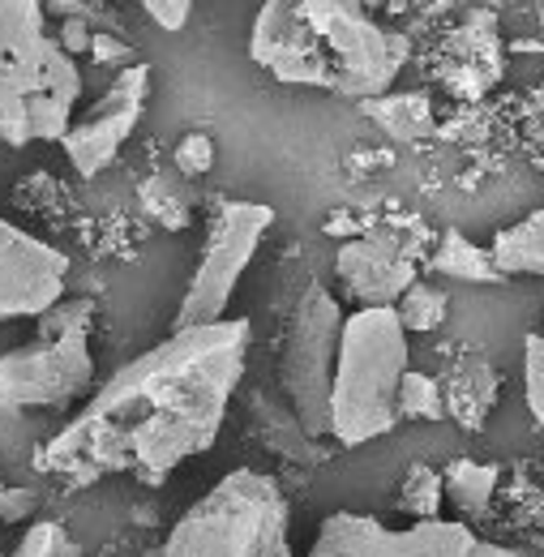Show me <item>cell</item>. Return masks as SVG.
I'll use <instances>...</instances> for the list:
<instances>
[{
	"label": "cell",
	"mask_w": 544,
	"mask_h": 557,
	"mask_svg": "<svg viewBox=\"0 0 544 557\" xmlns=\"http://www.w3.org/2000/svg\"><path fill=\"white\" fill-rule=\"evenodd\" d=\"M0 488H4V476H0Z\"/></svg>",
	"instance_id": "27"
},
{
	"label": "cell",
	"mask_w": 544,
	"mask_h": 557,
	"mask_svg": "<svg viewBox=\"0 0 544 557\" xmlns=\"http://www.w3.org/2000/svg\"><path fill=\"white\" fill-rule=\"evenodd\" d=\"M399 318H404V326H408V335H424V331H437L442 322H446V292L442 287H433V283H424V278H416L408 292L399 296Z\"/></svg>",
	"instance_id": "20"
},
{
	"label": "cell",
	"mask_w": 544,
	"mask_h": 557,
	"mask_svg": "<svg viewBox=\"0 0 544 557\" xmlns=\"http://www.w3.org/2000/svg\"><path fill=\"white\" fill-rule=\"evenodd\" d=\"M364 112L395 141H420L433 134V103L424 95H382L369 99Z\"/></svg>",
	"instance_id": "17"
},
{
	"label": "cell",
	"mask_w": 544,
	"mask_h": 557,
	"mask_svg": "<svg viewBox=\"0 0 544 557\" xmlns=\"http://www.w3.org/2000/svg\"><path fill=\"white\" fill-rule=\"evenodd\" d=\"M442 485H446V502L455 506V515L477 519V515L489 510V502L497 493V468L480 463V459H455L442 472Z\"/></svg>",
	"instance_id": "16"
},
{
	"label": "cell",
	"mask_w": 544,
	"mask_h": 557,
	"mask_svg": "<svg viewBox=\"0 0 544 557\" xmlns=\"http://www.w3.org/2000/svg\"><path fill=\"white\" fill-rule=\"evenodd\" d=\"M172 163H176V172L185 181H202L206 172L214 168V141L206 138V134H185L181 146H176V154H172Z\"/></svg>",
	"instance_id": "24"
},
{
	"label": "cell",
	"mask_w": 544,
	"mask_h": 557,
	"mask_svg": "<svg viewBox=\"0 0 544 557\" xmlns=\"http://www.w3.org/2000/svg\"><path fill=\"white\" fill-rule=\"evenodd\" d=\"M141 198H146V210L163 223V227H185L189 223V198L181 194H168V181L159 176V181H150L146 189H141Z\"/></svg>",
	"instance_id": "23"
},
{
	"label": "cell",
	"mask_w": 544,
	"mask_h": 557,
	"mask_svg": "<svg viewBox=\"0 0 544 557\" xmlns=\"http://www.w3.org/2000/svg\"><path fill=\"white\" fill-rule=\"evenodd\" d=\"M399 417L404 420H446V391L437 377H424L408 369L404 386H399Z\"/></svg>",
	"instance_id": "21"
},
{
	"label": "cell",
	"mask_w": 544,
	"mask_h": 557,
	"mask_svg": "<svg viewBox=\"0 0 544 557\" xmlns=\"http://www.w3.org/2000/svg\"><path fill=\"white\" fill-rule=\"evenodd\" d=\"M343 322L347 313L322 283H309L300 292L287 322L279 382H283V395L292 399L296 424L309 437H331V382H335Z\"/></svg>",
	"instance_id": "7"
},
{
	"label": "cell",
	"mask_w": 544,
	"mask_h": 557,
	"mask_svg": "<svg viewBox=\"0 0 544 557\" xmlns=\"http://www.w3.org/2000/svg\"><path fill=\"white\" fill-rule=\"evenodd\" d=\"M249 318L172 331L121 364L35 455L44 476L86 488L108 476L163 485L181 463L206 455L249 364Z\"/></svg>",
	"instance_id": "1"
},
{
	"label": "cell",
	"mask_w": 544,
	"mask_h": 557,
	"mask_svg": "<svg viewBox=\"0 0 544 557\" xmlns=\"http://www.w3.org/2000/svg\"><path fill=\"white\" fill-rule=\"evenodd\" d=\"M305 557H519L477 536L463 519H411L391 528L378 515L335 510L322 519Z\"/></svg>",
	"instance_id": "9"
},
{
	"label": "cell",
	"mask_w": 544,
	"mask_h": 557,
	"mask_svg": "<svg viewBox=\"0 0 544 557\" xmlns=\"http://www.w3.org/2000/svg\"><path fill=\"white\" fill-rule=\"evenodd\" d=\"M0 557H86V554H82V545L73 541V532H69L65 523L35 519V523H26L22 541L13 549H4Z\"/></svg>",
	"instance_id": "18"
},
{
	"label": "cell",
	"mask_w": 544,
	"mask_h": 557,
	"mask_svg": "<svg viewBox=\"0 0 544 557\" xmlns=\"http://www.w3.org/2000/svg\"><path fill=\"white\" fill-rule=\"evenodd\" d=\"M442 391H446L450 420H459L463 429H480L484 417L493 412V404H497V373L480 356H463L450 369V377L442 382Z\"/></svg>",
	"instance_id": "13"
},
{
	"label": "cell",
	"mask_w": 544,
	"mask_h": 557,
	"mask_svg": "<svg viewBox=\"0 0 544 557\" xmlns=\"http://www.w3.org/2000/svg\"><path fill=\"white\" fill-rule=\"evenodd\" d=\"M523 395H528V412L544 433V335L523 339Z\"/></svg>",
	"instance_id": "22"
},
{
	"label": "cell",
	"mask_w": 544,
	"mask_h": 557,
	"mask_svg": "<svg viewBox=\"0 0 544 557\" xmlns=\"http://www.w3.org/2000/svg\"><path fill=\"white\" fill-rule=\"evenodd\" d=\"M274 227V210L267 202H219L210 214V232H206L202 258L189 275V287L181 296L176 309V326H210L227 318V305L240 287V278L249 271V262L258 258L267 232Z\"/></svg>",
	"instance_id": "8"
},
{
	"label": "cell",
	"mask_w": 544,
	"mask_h": 557,
	"mask_svg": "<svg viewBox=\"0 0 544 557\" xmlns=\"http://www.w3.org/2000/svg\"><path fill=\"white\" fill-rule=\"evenodd\" d=\"M35 510H39V493L35 488H0V523H26V519H35Z\"/></svg>",
	"instance_id": "26"
},
{
	"label": "cell",
	"mask_w": 544,
	"mask_h": 557,
	"mask_svg": "<svg viewBox=\"0 0 544 557\" xmlns=\"http://www.w3.org/2000/svg\"><path fill=\"white\" fill-rule=\"evenodd\" d=\"M141 557H296L292 506L274 476L236 468Z\"/></svg>",
	"instance_id": "5"
},
{
	"label": "cell",
	"mask_w": 544,
	"mask_h": 557,
	"mask_svg": "<svg viewBox=\"0 0 544 557\" xmlns=\"http://www.w3.org/2000/svg\"><path fill=\"white\" fill-rule=\"evenodd\" d=\"M95 305L61 300L35 318V339L0 351V408L9 412H65L95 395Z\"/></svg>",
	"instance_id": "6"
},
{
	"label": "cell",
	"mask_w": 544,
	"mask_h": 557,
	"mask_svg": "<svg viewBox=\"0 0 544 557\" xmlns=\"http://www.w3.org/2000/svg\"><path fill=\"white\" fill-rule=\"evenodd\" d=\"M134 4L159 30H185L194 17V0H134Z\"/></svg>",
	"instance_id": "25"
},
{
	"label": "cell",
	"mask_w": 544,
	"mask_h": 557,
	"mask_svg": "<svg viewBox=\"0 0 544 557\" xmlns=\"http://www.w3.org/2000/svg\"><path fill=\"white\" fill-rule=\"evenodd\" d=\"M442 506H446V485H442V472L416 463L404 476L399 488V510L411 519H442Z\"/></svg>",
	"instance_id": "19"
},
{
	"label": "cell",
	"mask_w": 544,
	"mask_h": 557,
	"mask_svg": "<svg viewBox=\"0 0 544 557\" xmlns=\"http://www.w3.org/2000/svg\"><path fill=\"white\" fill-rule=\"evenodd\" d=\"M429 271L442 278H459V283H502V278H506L497 271V262H493V249L472 245V240L459 236V232H446V236H442L437 253L429 258Z\"/></svg>",
	"instance_id": "15"
},
{
	"label": "cell",
	"mask_w": 544,
	"mask_h": 557,
	"mask_svg": "<svg viewBox=\"0 0 544 557\" xmlns=\"http://www.w3.org/2000/svg\"><path fill=\"white\" fill-rule=\"evenodd\" d=\"M408 57V39L360 0H262L249 26V61L274 82L360 103L391 95Z\"/></svg>",
	"instance_id": "2"
},
{
	"label": "cell",
	"mask_w": 544,
	"mask_h": 557,
	"mask_svg": "<svg viewBox=\"0 0 544 557\" xmlns=\"http://www.w3.org/2000/svg\"><path fill=\"white\" fill-rule=\"evenodd\" d=\"M82 103V70L48 30L44 0H0V141H61Z\"/></svg>",
	"instance_id": "3"
},
{
	"label": "cell",
	"mask_w": 544,
	"mask_h": 557,
	"mask_svg": "<svg viewBox=\"0 0 544 557\" xmlns=\"http://www.w3.org/2000/svg\"><path fill=\"white\" fill-rule=\"evenodd\" d=\"M335 271H339L347 296L356 300V309L360 305H399V296L420 278L411 249L391 227H373L364 236L343 240L335 253Z\"/></svg>",
	"instance_id": "12"
},
{
	"label": "cell",
	"mask_w": 544,
	"mask_h": 557,
	"mask_svg": "<svg viewBox=\"0 0 544 557\" xmlns=\"http://www.w3.org/2000/svg\"><path fill=\"white\" fill-rule=\"evenodd\" d=\"M408 326L395 305L347 313L331 382V437L343 450L369 446L399 424V386L408 377Z\"/></svg>",
	"instance_id": "4"
},
{
	"label": "cell",
	"mask_w": 544,
	"mask_h": 557,
	"mask_svg": "<svg viewBox=\"0 0 544 557\" xmlns=\"http://www.w3.org/2000/svg\"><path fill=\"white\" fill-rule=\"evenodd\" d=\"M69 258L44 236L0 219V326L44 318L65 300Z\"/></svg>",
	"instance_id": "11"
},
{
	"label": "cell",
	"mask_w": 544,
	"mask_h": 557,
	"mask_svg": "<svg viewBox=\"0 0 544 557\" xmlns=\"http://www.w3.org/2000/svg\"><path fill=\"white\" fill-rule=\"evenodd\" d=\"M146 103H150V65H125L86 112L73 116L61 150L82 181H95L116 163V154L125 150V141L134 138L146 116Z\"/></svg>",
	"instance_id": "10"
},
{
	"label": "cell",
	"mask_w": 544,
	"mask_h": 557,
	"mask_svg": "<svg viewBox=\"0 0 544 557\" xmlns=\"http://www.w3.org/2000/svg\"><path fill=\"white\" fill-rule=\"evenodd\" d=\"M489 249H493V262H497V271L506 278H544V210H532L519 223L502 227Z\"/></svg>",
	"instance_id": "14"
}]
</instances>
